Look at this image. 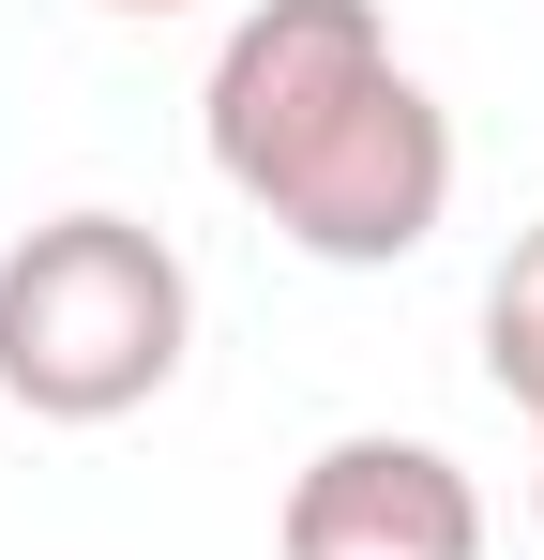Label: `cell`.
I'll list each match as a JSON object with an SVG mask.
<instances>
[{"label":"cell","mask_w":544,"mask_h":560,"mask_svg":"<svg viewBox=\"0 0 544 560\" xmlns=\"http://www.w3.org/2000/svg\"><path fill=\"white\" fill-rule=\"evenodd\" d=\"M197 349V273L152 212H46L0 243V409L31 424H137Z\"/></svg>","instance_id":"2"},{"label":"cell","mask_w":544,"mask_h":560,"mask_svg":"<svg viewBox=\"0 0 544 560\" xmlns=\"http://www.w3.org/2000/svg\"><path fill=\"white\" fill-rule=\"evenodd\" d=\"M530 515H544V440H530Z\"/></svg>","instance_id":"6"},{"label":"cell","mask_w":544,"mask_h":560,"mask_svg":"<svg viewBox=\"0 0 544 560\" xmlns=\"http://www.w3.org/2000/svg\"><path fill=\"white\" fill-rule=\"evenodd\" d=\"M287 560H484V485L439 455V440H393V424H348L287 469V515H272Z\"/></svg>","instance_id":"3"},{"label":"cell","mask_w":544,"mask_h":560,"mask_svg":"<svg viewBox=\"0 0 544 560\" xmlns=\"http://www.w3.org/2000/svg\"><path fill=\"white\" fill-rule=\"evenodd\" d=\"M484 378L530 409V440H544V212L499 243V273H484Z\"/></svg>","instance_id":"4"},{"label":"cell","mask_w":544,"mask_h":560,"mask_svg":"<svg viewBox=\"0 0 544 560\" xmlns=\"http://www.w3.org/2000/svg\"><path fill=\"white\" fill-rule=\"evenodd\" d=\"M197 137L212 183L318 273H393L453 228V106L409 77L378 0H243Z\"/></svg>","instance_id":"1"},{"label":"cell","mask_w":544,"mask_h":560,"mask_svg":"<svg viewBox=\"0 0 544 560\" xmlns=\"http://www.w3.org/2000/svg\"><path fill=\"white\" fill-rule=\"evenodd\" d=\"M91 15H197V0H91Z\"/></svg>","instance_id":"5"}]
</instances>
